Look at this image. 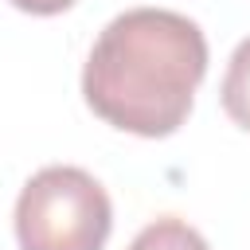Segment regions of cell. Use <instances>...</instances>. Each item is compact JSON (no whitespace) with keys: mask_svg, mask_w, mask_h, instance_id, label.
Returning <instances> with one entry per match:
<instances>
[{"mask_svg":"<svg viewBox=\"0 0 250 250\" xmlns=\"http://www.w3.org/2000/svg\"><path fill=\"white\" fill-rule=\"evenodd\" d=\"M207 74V39L195 20L168 8H129L113 16L82 70L86 105L113 129L172 137Z\"/></svg>","mask_w":250,"mask_h":250,"instance_id":"1","label":"cell"},{"mask_svg":"<svg viewBox=\"0 0 250 250\" xmlns=\"http://www.w3.org/2000/svg\"><path fill=\"white\" fill-rule=\"evenodd\" d=\"M109 230L113 207L105 188L74 164L35 172L16 199L20 250H102Z\"/></svg>","mask_w":250,"mask_h":250,"instance_id":"2","label":"cell"},{"mask_svg":"<svg viewBox=\"0 0 250 250\" xmlns=\"http://www.w3.org/2000/svg\"><path fill=\"white\" fill-rule=\"evenodd\" d=\"M219 98H223L227 117H230L238 129L250 133V39H242V43L234 47V55H230V62H227V74H223Z\"/></svg>","mask_w":250,"mask_h":250,"instance_id":"3","label":"cell"},{"mask_svg":"<svg viewBox=\"0 0 250 250\" xmlns=\"http://www.w3.org/2000/svg\"><path fill=\"white\" fill-rule=\"evenodd\" d=\"M129 250H211L207 246V238L195 230V227H188L184 219H156V223H148L133 242H129Z\"/></svg>","mask_w":250,"mask_h":250,"instance_id":"4","label":"cell"},{"mask_svg":"<svg viewBox=\"0 0 250 250\" xmlns=\"http://www.w3.org/2000/svg\"><path fill=\"white\" fill-rule=\"evenodd\" d=\"M20 12H31V16H59L66 8H74V0H12Z\"/></svg>","mask_w":250,"mask_h":250,"instance_id":"5","label":"cell"}]
</instances>
